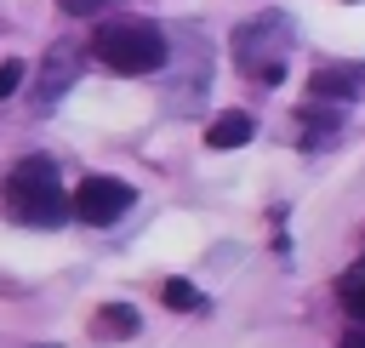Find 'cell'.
<instances>
[{"label":"cell","mask_w":365,"mask_h":348,"mask_svg":"<svg viewBox=\"0 0 365 348\" xmlns=\"http://www.w3.org/2000/svg\"><path fill=\"white\" fill-rule=\"evenodd\" d=\"M0 200H6V217H11V222H29V228H51V222H63V217L74 211L68 194H63L57 165L40 160V154H29V160H17V165L6 171Z\"/></svg>","instance_id":"obj_1"},{"label":"cell","mask_w":365,"mask_h":348,"mask_svg":"<svg viewBox=\"0 0 365 348\" xmlns=\"http://www.w3.org/2000/svg\"><path fill=\"white\" fill-rule=\"evenodd\" d=\"M228 46H234V63H240L245 80L279 86V80H285V63H291V51H297V29H291L285 11H262V17L240 23Z\"/></svg>","instance_id":"obj_2"},{"label":"cell","mask_w":365,"mask_h":348,"mask_svg":"<svg viewBox=\"0 0 365 348\" xmlns=\"http://www.w3.org/2000/svg\"><path fill=\"white\" fill-rule=\"evenodd\" d=\"M91 57L114 74H154L165 63V34L148 17H108L91 29Z\"/></svg>","instance_id":"obj_3"},{"label":"cell","mask_w":365,"mask_h":348,"mask_svg":"<svg viewBox=\"0 0 365 348\" xmlns=\"http://www.w3.org/2000/svg\"><path fill=\"white\" fill-rule=\"evenodd\" d=\"M131 200H137V188H131V183H120V177H86V183L68 194L74 217H80V222H91V228H108L114 217H125V211H131Z\"/></svg>","instance_id":"obj_4"},{"label":"cell","mask_w":365,"mask_h":348,"mask_svg":"<svg viewBox=\"0 0 365 348\" xmlns=\"http://www.w3.org/2000/svg\"><path fill=\"white\" fill-rule=\"evenodd\" d=\"M308 97L314 103H336V108L365 97V63H319L308 74Z\"/></svg>","instance_id":"obj_5"},{"label":"cell","mask_w":365,"mask_h":348,"mask_svg":"<svg viewBox=\"0 0 365 348\" xmlns=\"http://www.w3.org/2000/svg\"><path fill=\"white\" fill-rule=\"evenodd\" d=\"M80 68H86V51L80 46H51L46 51V68H40V103L63 97V86H74Z\"/></svg>","instance_id":"obj_6"},{"label":"cell","mask_w":365,"mask_h":348,"mask_svg":"<svg viewBox=\"0 0 365 348\" xmlns=\"http://www.w3.org/2000/svg\"><path fill=\"white\" fill-rule=\"evenodd\" d=\"M331 108H336V103H314V97H308V108H302L297 126H291L302 148H331V143H336V114H331Z\"/></svg>","instance_id":"obj_7"},{"label":"cell","mask_w":365,"mask_h":348,"mask_svg":"<svg viewBox=\"0 0 365 348\" xmlns=\"http://www.w3.org/2000/svg\"><path fill=\"white\" fill-rule=\"evenodd\" d=\"M251 137H257V120L240 114V108H228V114H217V120L205 126V148H240V143H251Z\"/></svg>","instance_id":"obj_8"},{"label":"cell","mask_w":365,"mask_h":348,"mask_svg":"<svg viewBox=\"0 0 365 348\" xmlns=\"http://www.w3.org/2000/svg\"><path fill=\"white\" fill-rule=\"evenodd\" d=\"M91 331H97V337H114V342H131V337H137V308H131V302H108V308H97Z\"/></svg>","instance_id":"obj_9"},{"label":"cell","mask_w":365,"mask_h":348,"mask_svg":"<svg viewBox=\"0 0 365 348\" xmlns=\"http://www.w3.org/2000/svg\"><path fill=\"white\" fill-rule=\"evenodd\" d=\"M342 308H348V314H354V319L365 325V262L342 274Z\"/></svg>","instance_id":"obj_10"},{"label":"cell","mask_w":365,"mask_h":348,"mask_svg":"<svg viewBox=\"0 0 365 348\" xmlns=\"http://www.w3.org/2000/svg\"><path fill=\"white\" fill-rule=\"evenodd\" d=\"M160 297H165V308H205V297H200L188 280H165V285H160Z\"/></svg>","instance_id":"obj_11"},{"label":"cell","mask_w":365,"mask_h":348,"mask_svg":"<svg viewBox=\"0 0 365 348\" xmlns=\"http://www.w3.org/2000/svg\"><path fill=\"white\" fill-rule=\"evenodd\" d=\"M17 86H23V63L11 57V63H0V97H11Z\"/></svg>","instance_id":"obj_12"},{"label":"cell","mask_w":365,"mask_h":348,"mask_svg":"<svg viewBox=\"0 0 365 348\" xmlns=\"http://www.w3.org/2000/svg\"><path fill=\"white\" fill-rule=\"evenodd\" d=\"M336 348H365V325H348V331L336 337Z\"/></svg>","instance_id":"obj_13"},{"label":"cell","mask_w":365,"mask_h":348,"mask_svg":"<svg viewBox=\"0 0 365 348\" xmlns=\"http://www.w3.org/2000/svg\"><path fill=\"white\" fill-rule=\"evenodd\" d=\"M97 6H108V0H63V11H97Z\"/></svg>","instance_id":"obj_14"}]
</instances>
